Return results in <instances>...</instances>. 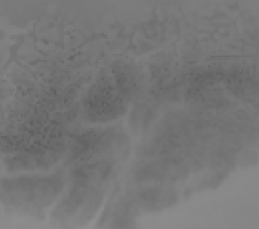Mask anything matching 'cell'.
Returning <instances> with one entry per match:
<instances>
[{
  "mask_svg": "<svg viewBox=\"0 0 259 229\" xmlns=\"http://www.w3.org/2000/svg\"><path fill=\"white\" fill-rule=\"evenodd\" d=\"M115 171V163L112 160L81 163L73 169V185L85 189L97 190L111 180Z\"/></svg>",
  "mask_w": 259,
  "mask_h": 229,
  "instance_id": "obj_5",
  "label": "cell"
},
{
  "mask_svg": "<svg viewBox=\"0 0 259 229\" xmlns=\"http://www.w3.org/2000/svg\"><path fill=\"white\" fill-rule=\"evenodd\" d=\"M154 118V111L150 107L146 105L136 106L130 114V126L135 132L142 134L148 130Z\"/></svg>",
  "mask_w": 259,
  "mask_h": 229,
  "instance_id": "obj_8",
  "label": "cell"
},
{
  "mask_svg": "<svg viewBox=\"0 0 259 229\" xmlns=\"http://www.w3.org/2000/svg\"><path fill=\"white\" fill-rule=\"evenodd\" d=\"M123 144L121 135L113 131H93L76 137L70 148V161L84 163L111 160Z\"/></svg>",
  "mask_w": 259,
  "mask_h": 229,
  "instance_id": "obj_3",
  "label": "cell"
},
{
  "mask_svg": "<svg viewBox=\"0 0 259 229\" xmlns=\"http://www.w3.org/2000/svg\"><path fill=\"white\" fill-rule=\"evenodd\" d=\"M189 169L181 158L160 157L139 167L135 173V180L139 185L152 187H168L186 180Z\"/></svg>",
  "mask_w": 259,
  "mask_h": 229,
  "instance_id": "obj_4",
  "label": "cell"
},
{
  "mask_svg": "<svg viewBox=\"0 0 259 229\" xmlns=\"http://www.w3.org/2000/svg\"><path fill=\"white\" fill-rule=\"evenodd\" d=\"M166 187H150L139 191L136 200L142 208L148 210H160L168 208L177 201V194Z\"/></svg>",
  "mask_w": 259,
  "mask_h": 229,
  "instance_id": "obj_7",
  "label": "cell"
},
{
  "mask_svg": "<svg viewBox=\"0 0 259 229\" xmlns=\"http://www.w3.org/2000/svg\"><path fill=\"white\" fill-rule=\"evenodd\" d=\"M126 109V96L116 84L105 78L92 85L82 100L83 114L92 123H107L116 119Z\"/></svg>",
  "mask_w": 259,
  "mask_h": 229,
  "instance_id": "obj_2",
  "label": "cell"
},
{
  "mask_svg": "<svg viewBox=\"0 0 259 229\" xmlns=\"http://www.w3.org/2000/svg\"><path fill=\"white\" fill-rule=\"evenodd\" d=\"M64 188L61 175L18 176L2 181V197L22 211L41 212L52 205Z\"/></svg>",
  "mask_w": 259,
  "mask_h": 229,
  "instance_id": "obj_1",
  "label": "cell"
},
{
  "mask_svg": "<svg viewBox=\"0 0 259 229\" xmlns=\"http://www.w3.org/2000/svg\"><path fill=\"white\" fill-rule=\"evenodd\" d=\"M61 151L54 148H42L29 151L28 153L18 155L9 158L6 162L9 171H34L48 169L57 163Z\"/></svg>",
  "mask_w": 259,
  "mask_h": 229,
  "instance_id": "obj_6",
  "label": "cell"
}]
</instances>
